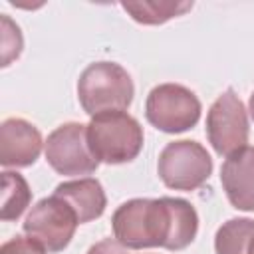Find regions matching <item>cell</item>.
Returning a JSON list of instances; mask_svg holds the SVG:
<instances>
[{
	"instance_id": "3",
	"label": "cell",
	"mask_w": 254,
	"mask_h": 254,
	"mask_svg": "<svg viewBox=\"0 0 254 254\" xmlns=\"http://www.w3.org/2000/svg\"><path fill=\"white\" fill-rule=\"evenodd\" d=\"M147 232L151 248L185 250L198 232V214L185 198L161 196L149 198L147 206Z\"/></svg>"
},
{
	"instance_id": "13",
	"label": "cell",
	"mask_w": 254,
	"mask_h": 254,
	"mask_svg": "<svg viewBox=\"0 0 254 254\" xmlns=\"http://www.w3.org/2000/svg\"><path fill=\"white\" fill-rule=\"evenodd\" d=\"M121 8L139 24L157 26L165 24L171 18L183 16L192 8V2H173V0H139V2H121Z\"/></svg>"
},
{
	"instance_id": "6",
	"label": "cell",
	"mask_w": 254,
	"mask_h": 254,
	"mask_svg": "<svg viewBox=\"0 0 254 254\" xmlns=\"http://www.w3.org/2000/svg\"><path fill=\"white\" fill-rule=\"evenodd\" d=\"M44 153L48 165L58 175L83 177L99 167V161L87 143V125L77 121L56 127L46 139Z\"/></svg>"
},
{
	"instance_id": "19",
	"label": "cell",
	"mask_w": 254,
	"mask_h": 254,
	"mask_svg": "<svg viewBox=\"0 0 254 254\" xmlns=\"http://www.w3.org/2000/svg\"><path fill=\"white\" fill-rule=\"evenodd\" d=\"M248 111H250V117L254 121V93L250 95V101H248Z\"/></svg>"
},
{
	"instance_id": "4",
	"label": "cell",
	"mask_w": 254,
	"mask_h": 254,
	"mask_svg": "<svg viewBox=\"0 0 254 254\" xmlns=\"http://www.w3.org/2000/svg\"><path fill=\"white\" fill-rule=\"evenodd\" d=\"M200 101L181 83H159L145 99L147 121L163 133H183L192 129L200 119Z\"/></svg>"
},
{
	"instance_id": "2",
	"label": "cell",
	"mask_w": 254,
	"mask_h": 254,
	"mask_svg": "<svg viewBox=\"0 0 254 254\" xmlns=\"http://www.w3.org/2000/svg\"><path fill=\"white\" fill-rule=\"evenodd\" d=\"M143 127L127 111H107L87 123V143L99 163L123 165L143 149Z\"/></svg>"
},
{
	"instance_id": "17",
	"label": "cell",
	"mask_w": 254,
	"mask_h": 254,
	"mask_svg": "<svg viewBox=\"0 0 254 254\" xmlns=\"http://www.w3.org/2000/svg\"><path fill=\"white\" fill-rule=\"evenodd\" d=\"M0 254H48V250L30 236H14L0 246Z\"/></svg>"
},
{
	"instance_id": "15",
	"label": "cell",
	"mask_w": 254,
	"mask_h": 254,
	"mask_svg": "<svg viewBox=\"0 0 254 254\" xmlns=\"http://www.w3.org/2000/svg\"><path fill=\"white\" fill-rule=\"evenodd\" d=\"M32 190L26 183V179L20 173L4 171L2 173V208L0 218L4 222L18 220L22 212L30 206Z\"/></svg>"
},
{
	"instance_id": "20",
	"label": "cell",
	"mask_w": 254,
	"mask_h": 254,
	"mask_svg": "<svg viewBox=\"0 0 254 254\" xmlns=\"http://www.w3.org/2000/svg\"><path fill=\"white\" fill-rule=\"evenodd\" d=\"M248 254H254V238H252V242H250V250H248Z\"/></svg>"
},
{
	"instance_id": "11",
	"label": "cell",
	"mask_w": 254,
	"mask_h": 254,
	"mask_svg": "<svg viewBox=\"0 0 254 254\" xmlns=\"http://www.w3.org/2000/svg\"><path fill=\"white\" fill-rule=\"evenodd\" d=\"M56 196L64 198L77 214L79 224L91 222L99 218L107 206V196L97 179L83 177V179H73L60 183L54 190Z\"/></svg>"
},
{
	"instance_id": "5",
	"label": "cell",
	"mask_w": 254,
	"mask_h": 254,
	"mask_svg": "<svg viewBox=\"0 0 254 254\" xmlns=\"http://www.w3.org/2000/svg\"><path fill=\"white\" fill-rule=\"evenodd\" d=\"M161 181L175 190H194L202 187L212 173V159L208 151L189 139L169 143L157 161Z\"/></svg>"
},
{
	"instance_id": "12",
	"label": "cell",
	"mask_w": 254,
	"mask_h": 254,
	"mask_svg": "<svg viewBox=\"0 0 254 254\" xmlns=\"http://www.w3.org/2000/svg\"><path fill=\"white\" fill-rule=\"evenodd\" d=\"M147 206L149 198H131L117 206L111 216L113 238L127 250L151 248L147 232Z\"/></svg>"
},
{
	"instance_id": "8",
	"label": "cell",
	"mask_w": 254,
	"mask_h": 254,
	"mask_svg": "<svg viewBox=\"0 0 254 254\" xmlns=\"http://www.w3.org/2000/svg\"><path fill=\"white\" fill-rule=\"evenodd\" d=\"M248 113L234 89L220 93L206 113V137L220 157H228L248 143Z\"/></svg>"
},
{
	"instance_id": "16",
	"label": "cell",
	"mask_w": 254,
	"mask_h": 254,
	"mask_svg": "<svg viewBox=\"0 0 254 254\" xmlns=\"http://www.w3.org/2000/svg\"><path fill=\"white\" fill-rule=\"evenodd\" d=\"M22 52V34L20 28L2 14V67L10 65L12 60H16Z\"/></svg>"
},
{
	"instance_id": "14",
	"label": "cell",
	"mask_w": 254,
	"mask_h": 254,
	"mask_svg": "<svg viewBox=\"0 0 254 254\" xmlns=\"http://www.w3.org/2000/svg\"><path fill=\"white\" fill-rule=\"evenodd\" d=\"M254 238L252 218H230L214 234L216 254H248Z\"/></svg>"
},
{
	"instance_id": "9",
	"label": "cell",
	"mask_w": 254,
	"mask_h": 254,
	"mask_svg": "<svg viewBox=\"0 0 254 254\" xmlns=\"http://www.w3.org/2000/svg\"><path fill=\"white\" fill-rule=\"evenodd\" d=\"M42 133L36 125L22 117L4 119L0 125V165L8 167H30L42 153Z\"/></svg>"
},
{
	"instance_id": "1",
	"label": "cell",
	"mask_w": 254,
	"mask_h": 254,
	"mask_svg": "<svg viewBox=\"0 0 254 254\" xmlns=\"http://www.w3.org/2000/svg\"><path fill=\"white\" fill-rule=\"evenodd\" d=\"M133 79L115 62H93L77 79V99L91 117L107 111H125L133 101Z\"/></svg>"
},
{
	"instance_id": "10",
	"label": "cell",
	"mask_w": 254,
	"mask_h": 254,
	"mask_svg": "<svg viewBox=\"0 0 254 254\" xmlns=\"http://www.w3.org/2000/svg\"><path fill=\"white\" fill-rule=\"evenodd\" d=\"M220 183L234 208L254 212V147L246 145L224 159Z\"/></svg>"
},
{
	"instance_id": "18",
	"label": "cell",
	"mask_w": 254,
	"mask_h": 254,
	"mask_svg": "<svg viewBox=\"0 0 254 254\" xmlns=\"http://www.w3.org/2000/svg\"><path fill=\"white\" fill-rule=\"evenodd\" d=\"M85 254H129L123 244H119L115 238H105L95 242Z\"/></svg>"
},
{
	"instance_id": "7",
	"label": "cell",
	"mask_w": 254,
	"mask_h": 254,
	"mask_svg": "<svg viewBox=\"0 0 254 254\" xmlns=\"http://www.w3.org/2000/svg\"><path fill=\"white\" fill-rule=\"evenodd\" d=\"M79 220L75 210L60 196L38 200L24 220V232L48 252H62L73 238Z\"/></svg>"
}]
</instances>
